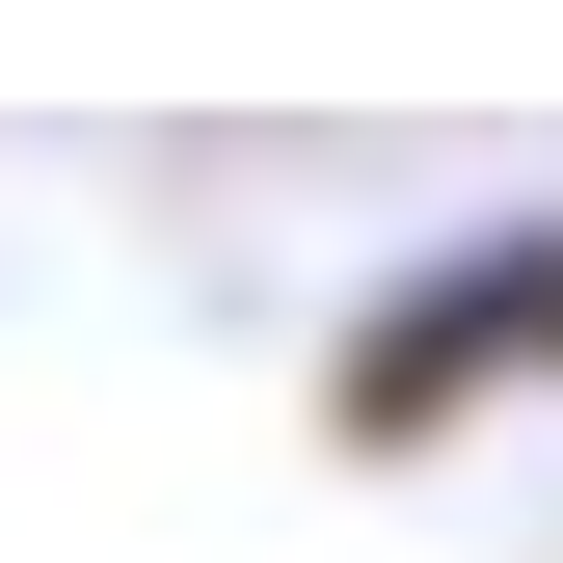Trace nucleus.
Segmentation results:
<instances>
[{
  "label": "nucleus",
  "instance_id": "f257e3e1",
  "mask_svg": "<svg viewBox=\"0 0 563 563\" xmlns=\"http://www.w3.org/2000/svg\"><path fill=\"white\" fill-rule=\"evenodd\" d=\"M510 349H563V242H456L430 296H402L376 349H349V430H402L430 376H510Z\"/></svg>",
  "mask_w": 563,
  "mask_h": 563
}]
</instances>
